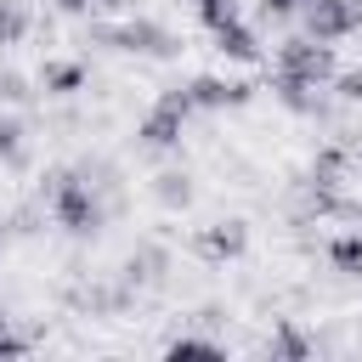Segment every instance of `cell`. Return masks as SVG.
<instances>
[{
    "label": "cell",
    "mask_w": 362,
    "mask_h": 362,
    "mask_svg": "<svg viewBox=\"0 0 362 362\" xmlns=\"http://www.w3.org/2000/svg\"><path fill=\"white\" fill-rule=\"evenodd\" d=\"M300 6H305V0H260V17H266V23H277V17H294Z\"/></svg>",
    "instance_id": "19"
},
{
    "label": "cell",
    "mask_w": 362,
    "mask_h": 362,
    "mask_svg": "<svg viewBox=\"0 0 362 362\" xmlns=\"http://www.w3.org/2000/svg\"><path fill=\"white\" fill-rule=\"evenodd\" d=\"M192 17H198L204 28H221V23L238 17V6H232V0H192Z\"/></svg>",
    "instance_id": "17"
},
{
    "label": "cell",
    "mask_w": 362,
    "mask_h": 362,
    "mask_svg": "<svg viewBox=\"0 0 362 362\" xmlns=\"http://www.w3.org/2000/svg\"><path fill=\"white\" fill-rule=\"evenodd\" d=\"M164 272H170V249H158V243H136V255L124 260L130 288H153V283H164Z\"/></svg>",
    "instance_id": "6"
},
{
    "label": "cell",
    "mask_w": 362,
    "mask_h": 362,
    "mask_svg": "<svg viewBox=\"0 0 362 362\" xmlns=\"http://www.w3.org/2000/svg\"><path fill=\"white\" fill-rule=\"evenodd\" d=\"M334 90H339V102L362 107V68H345V74H334Z\"/></svg>",
    "instance_id": "18"
},
{
    "label": "cell",
    "mask_w": 362,
    "mask_h": 362,
    "mask_svg": "<svg viewBox=\"0 0 362 362\" xmlns=\"http://www.w3.org/2000/svg\"><path fill=\"white\" fill-rule=\"evenodd\" d=\"M356 221H362V204H356Z\"/></svg>",
    "instance_id": "22"
},
{
    "label": "cell",
    "mask_w": 362,
    "mask_h": 362,
    "mask_svg": "<svg viewBox=\"0 0 362 362\" xmlns=\"http://www.w3.org/2000/svg\"><path fill=\"white\" fill-rule=\"evenodd\" d=\"M147 192H153V204H158V209L181 215V209H192V192H198V187H192V175H187V170H158Z\"/></svg>",
    "instance_id": "7"
},
{
    "label": "cell",
    "mask_w": 362,
    "mask_h": 362,
    "mask_svg": "<svg viewBox=\"0 0 362 362\" xmlns=\"http://www.w3.org/2000/svg\"><path fill=\"white\" fill-rule=\"evenodd\" d=\"M28 34V17H23V6L17 0H0V45H17Z\"/></svg>",
    "instance_id": "16"
},
{
    "label": "cell",
    "mask_w": 362,
    "mask_h": 362,
    "mask_svg": "<svg viewBox=\"0 0 362 362\" xmlns=\"http://www.w3.org/2000/svg\"><path fill=\"white\" fill-rule=\"evenodd\" d=\"M356 164H362V153H356Z\"/></svg>",
    "instance_id": "23"
},
{
    "label": "cell",
    "mask_w": 362,
    "mask_h": 362,
    "mask_svg": "<svg viewBox=\"0 0 362 362\" xmlns=\"http://www.w3.org/2000/svg\"><path fill=\"white\" fill-rule=\"evenodd\" d=\"M277 74H294V79H311V85H334V45L328 40H311V34H294L277 45Z\"/></svg>",
    "instance_id": "2"
},
{
    "label": "cell",
    "mask_w": 362,
    "mask_h": 362,
    "mask_svg": "<svg viewBox=\"0 0 362 362\" xmlns=\"http://www.w3.org/2000/svg\"><path fill=\"white\" fill-rule=\"evenodd\" d=\"M328 260H334V272L362 277V232H334L328 238Z\"/></svg>",
    "instance_id": "11"
},
{
    "label": "cell",
    "mask_w": 362,
    "mask_h": 362,
    "mask_svg": "<svg viewBox=\"0 0 362 362\" xmlns=\"http://www.w3.org/2000/svg\"><path fill=\"white\" fill-rule=\"evenodd\" d=\"M187 90H192V107H238V102L255 96L249 79H232V85H226V79H215V74H198Z\"/></svg>",
    "instance_id": "5"
},
{
    "label": "cell",
    "mask_w": 362,
    "mask_h": 362,
    "mask_svg": "<svg viewBox=\"0 0 362 362\" xmlns=\"http://www.w3.org/2000/svg\"><path fill=\"white\" fill-rule=\"evenodd\" d=\"M0 102H6V107L34 102V79H28V74H17V68H0Z\"/></svg>",
    "instance_id": "15"
},
{
    "label": "cell",
    "mask_w": 362,
    "mask_h": 362,
    "mask_svg": "<svg viewBox=\"0 0 362 362\" xmlns=\"http://www.w3.org/2000/svg\"><path fill=\"white\" fill-rule=\"evenodd\" d=\"M0 158H6L11 170H23V164H28V153H23V124H17L11 113H0Z\"/></svg>",
    "instance_id": "13"
},
{
    "label": "cell",
    "mask_w": 362,
    "mask_h": 362,
    "mask_svg": "<svg viewBox=\"0 0 362 362\" xmlns=\"http://www.w3.org/2000/svg\"><path fill=\"white\" fill-rule=\"evenodd\" d=\"M57 6H62V11H90L96 0H57Z\"/></svg>",
    "instance_id": "20"
},
{
    "label": "cell",
    "mask_w": 362,
    "mask_h": 362,
    "mask_svg": "<svg viewBox=\"0 0 362 362\" xmlns=\"http://www.w3.org/2000/svg\"><path fill=\"white\" fill-rule=\"evenodd\" d=\"M164 356H170V362H181V356H226V351H221L215 339H198V334H175V339L164 345Z\"/></svg>",
    "instance_id": "14"
},
{
    "label": "cell",
    "mask_w": 362,
    "mask_h": 362,
    "mask_svg": "<svg viewBox=\"0 0 362 362\" xmlns=\"http://www.w3.org/2000/svg\"><path fill=\"white\" fill-rule=\"evenodd\" d=\"M0 249H6V221H0Z\"/></svg>",
    "instance_id": "21"
},
{
    "label": "cell",
    "mask_w": 362,
    "mask_h": 362,
    "mask_svg": "<svg viewBox=\"0 0 362 362\" xmlns=\"http://www.w3.org/2000/svg\"><path fill=\"white\" fill-rule=\"evenodd\" d=\"M272 90H277V102H283L288 113H317V107H322V85H311V79L277 74V79H272Z\"/></svg>",
    "instance_id": "9"
},
{
    "label": "cell",
    "mask_w": 362,
    "mask_h": 362,
    "mask_svg": "<svg viewBox=\"0 0 362 362\" xmlns=\"http://www.w3.org/2000/svg\"><path fill=\"white\" fill-rule=\"evenodd\" d=\"M85 85V68L79 62H45V74H40V90L45 96H74Z\"/></svg>",
    "instance_id": "12"
},
{
    "label": "cell",
    "mask_w": 362,
    "mask_h": 362,
    "mask_svg": "<svg viewBox=\"0 0 362 362\" xmlns=\"http://www.w3.org/2000/svg\"><path fill=\"white\" fill-rule=\"evenodd\" d=\"M300 17H305V34L311 40L339 45V40H351L362 28V0H305Z\"/></svg>",
    "instance_id": "3"
},
{
    "label": "cell",
    "mask_w": 362,
    "mask_h": 362,
    "mask_svg": "<svg viewBox=\"0 0 362 362\" xmlns=\"http://www.w3.org/2000/svg\"><path fill=\"white\" fill-rule=\"evenodd\" d=\"M187 249H192L204 266H226V260H238V255L249 249V226H243L238 215H232V221H209V226H192Z\"/></svg>",
    "instance_id": "4"
},
{
    "label": "cell",
    "mask_w": 362,
    "mask_h": 362,
    "mask_svg": "<svg viewBox=\"0 0 362 362\" xmlns=\"http://www.w3.org/2000/svg\"><path fill=\"white\" fill-rule=\"evenodd\" d=\"M209 34H215V51H221V57H232V62H260V45H255V34H249L243 17H232V23L209 28Z\"/></svg>",
    "instance_id": "8"
},
{
    "label": "cell",
    "mask_w": 362,
    "mask_h": 362,
    "mask_svg": "<svg viewBox=\"0 0 362 362\" xmlns=\"http://www.w3.org/2000/svg\"><path fill=\"white\" fill-rule=\"evenodd\" d=\"M266 351H272V356H283V362H305V356H311V339H305V334H300V328L283 317V322H272Z\"/></svg>",
    "instance_id": "10"
},
{
    "label": "cell",
    "mask_w": 362,
    "mask_h": 362,
    "mask_svg": "<svg viewBox=\"0 0 362 362\" xmlns=\"http://www.w3.org/2000/svg\"><path fill=\"white\" fill-rule=\"evenodd\" d=\"M187 113H192V90L187 85H170V90H158V102H153V113L141 119V147H153V153H170V147H181V130H187Z\"/></svg>",
    "instance_id": "1"
}]
</instances>
